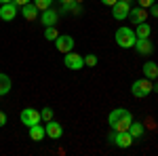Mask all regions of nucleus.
I'll return each instance as SVG.
<instances>
[{"instance_id": "4", "label": "nucleus", "mask_w": 158, "mask_h": 156, "mask_svg": "<svg viewBox=\"0 0 158 156\" xmlns=\"http://www.w3.org/2000/svg\"><path fill=\"white\" fill-rule=\"evenodd\" d=\"M19 120H21L25 127L30 129L32 124H38V122H40L42 118H40V112H38V110H34V108H25V110H21V114H19Z\"/></svg>"}, {"instance_id": "20", "label": "nucleus", "mask_w": 158, "mask_h": 156, "mask_svg": "<svg viewBox=\"0 0 158 156\" xmlns=\"http://www.w3.org/2000/svg\"><path fill=\"white\" fill-rule=\"evenodd\" d=\"M57 36H59V32L55 30V25H49V27L44 30V38H47V40H53V42H55Z\"/></svg>"}, {"instance_id": "22", "label": "nucleus", "mask_w": 158, "mask_h": 156, "mask_svg": "<svg viewBox=\"0 0 158 156\" xmlns=\"http://www.w3.org/2000/svg\"><path fill=\"white\" fill-rule=\"evenodd\" d=\"M85 65H89V68L97 65V55H93V53H89V55H85Z\"/></svg>"}, {"instance_id": "5", "label": "nucleus", "mask_w": 158, "mask_h": 156, "mask_svg": "<svg viewBox=\"0 0 158 156\" xmlns=\"http://www.w3.org/2000/svg\"><path fill=\"white\" fill-rule=\"evenodd\" d=\"M63 63H65V68H70V70H82L85 68V57L82 55H78V53H65V57H63Z\"/></svg>"}, {"instance_id": "9", "label": "nucleus", "mask_w": 158, "mask_h": 156, "mask_svg": "<svg viewBox=\"0 0 158 156\" xmlns=\"http://www.w3.org/2000/svg\"><path fill=\"white\" fill-rule=\"evenodd\" d=\"M135 51L139 55H152L154 53V42L150 38H137L135 40Z\"/></svg>"}, {"instance_id": "10", "label": "nucleus", "mask_w": 158, "mask_h": 156, "mask_svg": "<svg viewBox=\"0 0 158 156\" xmlns=\"http://www.w3.org/2000/svg\"><path fill=\"white\" fill-rule=\"evenodd\" d=\"M17 17V4L15 2H6L0 6V19L2 21H13Z\"/></svg>"}, {"instance_id": "29", "label": "nucleus", "mask_w": 158, "mask_h": 156, "mask_svg": "<svg viewBox=\"0 0 158 156\" xmlns=\"http://www.w3.org/2000/svg\"><path fill=\"white\" fill-rule=\"evenodd\" d=\"M101 2H103V4H106V6H114V4H116V2H118V0H101Z\"/></svg>"}, {"instance_id": "13", "label": "nucleus", "mask_w": 158, "mask_h": 156, "mask_svg": "<svg viewBox=\"0 0 158 156\" xmlns=\"http://www.w3.org/2000/svg\"><path fill=\"white\" fill-rule=\"evenodd\" d=\"M38 13L40 11H38V6L34 4V2H27V4L21 6V15H23L25 21H34V19L38 17Z\"/></svg>"}, {"instance_id": "6", "label": "nucleus", "mask_w": 158, "mask_h": 156, "mask_svg": "<svg viewBox=\"0 0 158 156\" xmlns=\"http://www.w3.org/2000/svg\"><path fill=\"white\" fill-rule=\"evenodd\" d=\"M110 139H112V144L118 145V148H129V145L135 141L133 135H131L129 131H114V135H112Z\"/></svg>"}, {"instance_id": "18", "label": "nucleus", "mask_w": 158, "mask_h": 156, "mask_svg": "<svg viewBox=\"0 0 158 156\" xmlns=\"http://www.w3.org/2000/svg\"><path fill=\"white\" fill-rule=\"evenodd\" d=\"M11 91V78H9V74H0V97L6 95Z\"/></svg>"}, {"instance_id": "7", "label": "nucleus", "mask_w": 158, "mask_h": 156, "mask_svg": "<svg viewBox=\"0 0 158 156\" xmlns=\"http://www.w3.org/2000/svg\"><path fill=\"white\" fill-rule=\"evenodd\" d=\"M129 11H131V4H129V2H124V0H118V2L112 6V17H114V19H118V21H122V19H127V17H129Z\"/></svg>"}, {"instance_id": "23", "label": "nucleus", "mask_w": 158, "mask_h": 156, "mask_svg": "<svg viewBox=\"0 0 158 156\" xmlns=\"http://www.w3.org/2000/svg\"><path fill=\"white\" fill-rule=\"evenodd\" d=\"M40 118L44 120V122H47V120H51V118H53V110H51V108H44L42 112H40Z\"/></svg>"}, {"instance_id": "27", "label": "nucleus", "mask_w": 158, "mask_h": 156, "mask_svg": "<svg viewBox=\"0 0 158 156\" xmlns=\"http://www.w3.org/2000/svg\"><path fill=\"white\" fill-rule=\"evenodd\" d=\"M17 6H23V4H27V2H32V0H13Z\"/></svg>"}, {"instance_id": "19", "label": "nucleus", "mask_w": 158, "mask_h": 156, "mask_svg": "<svg viewBox=\"0 0 158 156\" xmlns=\"http://www.w3.org/2000/svg\"><path fill=\"white\" fill-rule=\"evenodd\" d=\"M129 133L133 135V139L141 137V135H143V124H141V122H137V120H133V122H131V127H129Z\"/></svg>"}, {"instance_id": "2", "label": "nucleus", "mask_w": 158, "mask_h": 156, "mask_svg": "<svg viewBox=\"0 0 158 156\" xmlns=\"http://www.w3.org/2000/svg\"><path fill=\"white\" fill-rule=\"evenodd\" d=\"M135 40H137L135 30L127 27V25H122V27H118V30H116V42H118V47L131 48V47H135Z\"/></svg>"}, {"instance_id": "24", "label": "nucleus", "mask_w": 158, "mask_h": 156, "mask_svg": "<svg viewBox=\"0 0 158 156\" xmlns=\"http://www.w3.org/2000/svg\"><path fill=\"white\" fill-rule=\"evenodd\" d=\"M137 2H139V6H143V9H150V6H152L156 0H137Z\"/></svg>"}, {"instance_id": "12", "label": "nucleus", "mask_w": 158, "mask_h": 156, "mask_svg": "<svg viewBox=\"0 0 158 156\" xmlns=\"http://www.w3.org/2000/svg\"><path fill=\"white\" fill-rule=\"evenodd\" d=\"M44 131H47V137H51V139H59L61 135H63V127H61L59 122H55V120L51 118V120H47Z\"/></svg>"}, {"instance_id": "33", "label": "nucleus", "mask_w": 158, "mask_h": 156, "mask_svg": "<svg viewBox=\"0 0 158 156\" xmlns=\"http://www.w3.org/2000/svg\"><path fill=\"white\" fill-rule=\"evenodd\" d=\"M76 2H85V0H76Z\"/></svg>"}, {"instance_id": "16", "label": "nucleus", "mask_w": 158, "mask_h": 156, "mask_svg": "<svg viewBox=\"0 0 158 156\" xmlns=\"http://www.w3.org/2000/svg\"><path fill=\"white\" fill-rule=\"evenodd\" d=\"M30 137L34 139V141H42L44 137H47V131H44V127L38 122V124H32L30 127Z\"/></svg>"}, {"instance_id": "26", "label": "nucleus", "mask_w": 158, "mask_h": 156, "mask_svg": "<svg viewBox=\"0 0 158 156\" xmlns=\"http://www.w3.org/2000/svg\"><path fill=\"white\" fill-rule=\"evenodd\" d=\"M4 124H6V114L0 112V127H4Z\"/></svg>"}, {"instance_id": "31", "label": "nucleus", "mask_w": 158, "mask_h": 156, "mask_svg": "<svg viewBox=\"0 0 158 156\" xmlns=\"http://www.w3.org/2000/svg\"><path fill=\"white\" fill-rule=\"evenodd\" d=\"M6 2H13V0H0V4H6Z\"/></svg>"}, {"instance_id": "28", "label": "nucleus", "mask_w": 158, "mask_h": 156, "mask_svg": "<svg viewBox=\"0 0 158 156\" xmlns=\"http://www.w3.org/2000/svg\"><path fill=\"white\" fill-rule=\"evenodd\" d=\"M61 4H63V6H65V9H68V6H70V4H72V2H76V0H59ZM65 9H63V11H65Z\"/></svg>"}, {"instance_id": "25", "label": "nucleus", "mask_w": 158, "mask_h": 156, "mask_svg": "<svg viewBox=\"0 0 158 156\" xmlns=\"http://www.w3.org/2000/svg\"><path fill=\"white\" fill-rule=\"evenodd\" d=\"M150 11H152V17H158V4H156V2L150 6Z\"/></svg>"}, {"instance_id": "8", "label": "nucleus", "mask_w": 158, "mask_h": 156, "mask_svg": "<svg viewBox=\"0 0 158 156\" xmlns=\"http://www.w3.org/2000/svg\"><path fill=\"white\" fill-rule=\"evenodd\" d=\"M55 47H57V51H59V53H63V55H65V53H70V51H74V38L72 36H68V34H65V36H57V40H55Z\"/></svg>"}, {"instance_id": "30", "label": "nucleus", "mask_w": 158, "mask_h": 156, "mask_svg": "<svg viewBox=\"0 0 158 156\" xmlns=\"http://www.w3.org/2000/svg\"><path fill=\"white\" fill-rule=\"evenodd\" d=\"M152 91H154V93H158V84H154V86H152Z\"/></svg>"}, {"instance_id": "17", "label": "nucleus", "mask_w": 158, "mask_h": 156, "mask_svg": "<svg viewBox=\"0 0 158 156\" xmlns=\"http://www.w3.org/2000/svg\"><path fill=\"white\" fill-rule=\"evenodd\" d=\"M150 34H152V27H150V23H137V27H135V36L137 38H150Z\"/></svg>"}, {"instance_id": "14", "label": "nucleus", "mask_w": 158, "mask_h": 156, "mask_svg": "<svg viewBox=\"0 0 158 156\" xmlns=\"http://www.w3.org/2000/svg\"><path fill=\"white\" fill-rule=\"evenodd\" d=\"M129 17H131L133 23H143V21L148 19V9H143V6H135V9L129 11Z\"/></svg>"}, {"instance_id": "3", "label": "nucleus", "mask_w": 158, "mask_h": 156, "mask_svg": "<svg viewBox=\"0 0 158 156\" xmlns=\"http://www.w3.org/2000/svg\"><path fill=\"white\" fill-rule=\"evenodd\" d=\"M152 86H154L152 80L143 76V78H137V80L131 84V93H133L135 97H139V99H143V97H148L152 93Z\"/></svg>"}, {"instance_id": "21", "label": "nucleus", "mask_w": 158, "mask_h": 156, "mask_svg": "<svg viewBox=\"0 0 158 156\" xmlns=\"http://www.w3.org/2000/svg\"><path fill=\"white\" fill-rule=\"evenodd\" d=\"M34 4L38 6V11H47L53 6V0H34Z\"/></svg>"}, {"instance_id": "32", "label": "nucleus", "mask_w": 158, "mask_h": 156, "mask_svg": "<svg viewBox=\"0 0 158 156\" xmlns=\"http://www.w3.org/2000/svg\"><path fill=\"white\" fill-rule=\"evenodd\" d=\"M124 2H129V4H131V2H133V0H124Z\"/></svg>"}, {"instance_id": "15", "label": "nucleus", "mask_w": 158, "mask_h": 156, "mask_svg": "<svg viewBox=\"0 0 158 156\" xmlns=\"http://www.w3.org/2000/svg\"><path fill=\"white\" fill-rule=\"evenodd\" d=\"M143 76L150 78V80H156L158 78V63H154V61H146V63H143Z\"/></svg>"}, {"instance_id": "11", "label": "nucleus", "mask_w": 158, "mask_h": 156, "mask_svg": "<svg viewBox=\"0 0 158 156\" xmlns=\"http://www.w3.org/2000/svg\"><path fill=\"white\" fill-rule=\"evenodd\" d=\"M57 19H59V13L55 11L53 6H51V9H47V11H40V21H42V25H44V27L55 25V23H57Z\"/></svg>"}, {"instance_id": "1", "label": "nucleus", "mask_w": 158, "mask_h": 156, "mask_svg": "<svg viewBox=\"0 0 158 156\" xmlns=\"http://www.w3.org/2000/svg\"><path fill=\"white\" fill-rule=\"evenodd\" d=\"M108 122H110V127H112V131H129V127L133 122V114L124 108H116L110 112Z\"/></svg>"}]
</instances>
